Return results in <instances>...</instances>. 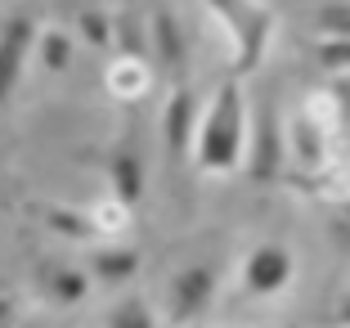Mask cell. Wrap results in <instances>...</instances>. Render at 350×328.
Returning <instances> with one entry per match:
<instances>
[{"mask_svg": "<svg viewBox=\"0 0 350 328\" xmlns=\"http://www.w3.org/2000/svg\"><path fill=\"white\" fill-rule=\"evenodd\" d=\"M198 166L202 171H234L247 153V113H243V90L238 81H225L198 126Z\"/></svg>", "mask_w": 350, "mask_h": 328, "instance_id": "cell-1", "label": "cell"}, {"mask_svg": "<svg viewBox=\"0 0 350 328\" xmlns=\"http://www.w3.org/2000/svg\"><path fill=\"white\" fill-rule=\"evenodd\" d=\"M211 292H216V270H211V266L180 270L175 283H171V301H166L171 324H193V319L211 306Z\"/></svg>", "mask_w": 350, "mask_h": 328, "instance_id": "cell-2", "label": "cell"}, {"mask_svg": "<svg viewBox=\"0 0 350 328\" xmlns=\"http://www.w3.org/2000/svg\"><path fill=\"white\" fill-rule=\"evenodd\" d=\"M198 99L189 86H180V90L171 94V103H166L162 113V140H166V153H171V162H180V157L189 153V144L198 140Z\"/></svg>", "mask_w": 350, "mask_h": 328, "instance_id": "cell-3", "label": "cell"}, {"mask_svg": "<svg viewBox=\"0 0 350 328\" xmlns=\"http://www.w3.org/2000/svg\"><path fill=\"white\" fill-rule=\"evenodd\" d=\"M292 257L283 252L278 243H265V247H256L247 257V266H243V283L256 292V297H269V292H278V288H288V279H292Z\"/></svg>", "mask_w": 350, "mask_h": 328, "instance_id": "cell-4", "label": "cell"}, {"mask_svg": "<svg viewBox=\"0 0 350 328\" xmlns=\"http://www.w3.org/2000/svg\"><path fill=\"white\" fill-rule=\"evenodd\" d=\"M41 45V31L31 27L27 14H14L10 23H5V90H18L23 81V63H27V54Z\"/></svg>", "mask_w": 350, "mask_h": 328, "instance_id": "cell-5", "label": "cell"}, {"mask_svg": "<svg viewBox=\"0 0 350 328\" xmlns=\"http://www.w3.org/2000/svg\"><path fill=\"white\" fill-rule=\"evenodd\" d=\"M153 50L157 59H162V68L171 72V77H180V72L189 68V41H185V27L171 18V14H157L153 18Z\"/></svg>", "mask_w": 350, "mask_h": 328, "instance_id": "cell-6", "label": "cell"}, {"mask_svg": "<svg viewBox=\"0 0 350 328\" xmlns=\"http://www.w3.org/2000/svg\"><path fill=\"white\" fill-rule=\"evenodd\" d=\"M274 166H278V122H274V108H260L252 153H247V171L265 180V175H274Z\"/></svg>", "mask_w": 350, "mask_h": 328, "instance_id": "cell-7", "label": "cell"}, {"mask_svg": "<svg viewBox=\"0 0 350 328\" xmlns=\"http://www.w3.org/2000/svg\"><path fill=\"white\" fill-rule=\"evenodd\" d=\"M108 180H113V194L122 207L139 203V194H144V162L135 153H113V162H108Z\"/></svg>", "mask_w": 350, "mask_h": 328, "instance_id": "cell-8", "label": "cell"}, {"mask_svg": "<svg viewBox=\"0 0 350 328\" xmlns=\"http://www.w3.org/2000/svg\"><path fill=\"white\" fill-rule=\"evenodd\" d=\"M85 288H90V279L72 266H59V270L45 275V297H50L54 306H77V301L85 297Z\"/></svg>", "mask_w": 350, "mask_h": 328, "instance_id": "cell-9", "label": "cell"}, {"mask_svg": "<svg viewBox=\"0 0 350 328\" xmlns=\"http://www.w3.org/2000/svg\"><path fill=\"white\" fill-rule=\"evenodd\" d=\"M135 270H139V257H135L131 247H103V252H94V275L103 283H122Z\"/></svg>", "mask_w": 350, "mask_h": 328, "instance_id": "cell-10", "label": "cell"}, {"mask_svg": "<svg viewBox=\"0 0 350 328\" xmlns=\"http://www.w3.org/2000/svg\"><path fill=\"white\" fill-rule=\"evenodd\" d=\"M292 149H297V157H301L306 166H319V162H323V131L310 122L306 113H301L297 126H292Z\"/></svg>", "mask_w": 350, "mask_h": 328, "instance_id": "cell-11", "label": "cell"}, {"mask_svg": "<svg viewBox=\"0 0 350 328\" xmlns=\"http://www.w3.org/2000/svg\"><path fill=\"white\" fill-rule=\"evenodd\" d=\"M36 59L45 63L50 72H63L68 59H72V41L63 31H41V45H36Z\"/></svg>", "mask_w": 350, "mask_h": 328, "instance_id": "cell-12", "label": "cell"}, {"mask_svg": "<svg viewBox=\"0 0 350 328\" xmlns=\"http://www.w3.org/2000/svg\"><path fill=\"white\" fill-rule=\"evenodd\" d=\"M108 328H157V324H153V315H148V306L139 297H126L122 306H113Z\"/></svg>", "mask_w": 350, "mask_h": 328, "instance_id": "cell-13", "label": "cell"}, {"mask_svg": "<svg viewBox=\"0 0 350 328\" xmlns=\"http://www.w3.org/2000/svg\"><path fill=\"white\" fill-rule=\"evenodd\" d=\"M77 27H81V36L94 45V50H108V45H113V18H108V14L85 10L81 18H77Z\"/></svg>", "mask_w": 350, "mask_h": 328, "instance_id": "cell-14", "label": "cell"}, {"mask_svg": "<svg viewBox=\"0 0 350 328\" xmlns=\"http://www.w3.org/2000/svg\"><path fill=\"white\" fill-rule=\"evenodd\" d=\"M314 59L319 68H350V36H328V41L314 45Z\"/></svg>", "mask_w": 350, "mask_h": 328, "instance_id": "cell-15", "label": "cell"}, {"mask_svg": "<svg viewBox=\"0 0 350 328\" xmlns=\"http://www.w3.org/2000/svg\"><path fill=\"white\" fill-rule=\"evenodd\" d=\"M314 18L328 36H350V5H323Z\"/></svg>", "mask_w": 350, "mask_h": 328, "instance_id": "cell-16", "label": "cell"}, {"mask_svg": "<svg viewBox=\"0 0 350 328\" xmlns=\"http://www.w3.org/2000/svg\"><path fill=\"white\" fill-rule=\"evenodd\" d=\"M59 229H68V234H81V238H90V220H81V216H63V212H54L50 216Z\"/></svg>", "mask_w": 350, "mask_h": 328, "instance_id": "cell-17", "label": "cell"}, {"mask_svg": "<svg viewBox=\"0 0 350 328\" xmlns=\"http://www.w3.org/2000/svg\"><path fill=\"white\" fill-rule=\"evenodd\" d=\"M337 324H346V328H350V297L337 306Z\"/></svg>", "mask_w": 350, "mask_h": 328, "instance_id": "cell-18", "label": "cell"}]
</instances>
